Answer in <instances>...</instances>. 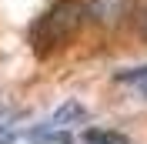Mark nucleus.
Listing matches in <instances>:
<instances>
[{"instance_id":"obj_1","label":"nucleus","mask_w":147,"mask_h":144,"mask_svg":"<svg viewBox=\"0 0 147 144\" xmlns=\"http://www.w3.org/2000/svg\"><path fill=\"white\" fill-rule=\"evenodd\" d=\"M84 24V3H74V0H60L47 10L44 17L34 24L30 30V44H34L37 54H47L54 47H64Z\"/></svg>"},{"instance_id":"obj_2","label":"nucleus","mask_w":147,"mask_h":144,"mask_svg":"<svg viewBox=\"0 0 147 144\" xmlns=\"http://www.w3.org/2000/svg\"><path fill=\"white\" fill-rule=\"evenodd\" d=\"M130 14H134V0H84V20L104 30L120 27Z\"/></svg>"},{"instance_id":"obj_3","label":"nucleus","mask_w":147,"mask_h":144,"mask_svg":"<svg viewBox=\"0 0 147 144\" xmlns=\"http://www.w3.org/2000/svg\"><path fill=\"white\" fill-rule=\"evenodd\" d=\"M114 81H117V84H127V87L137 90L140 97H147V67H130V71H120Z\"/></svg>"},{"instance_id":"obj_4","label":"nucleus","mask_w":147,"mask_h":144,"mask_svg":"<svg viewBox=\"0 0 147 144\" xmlns=\"http://www.w3.org/2000/svg\"><path fill=\"white\" fill-rule=\"evenodd\" d=\"M84 144H130V137L117 131H104V127H90L84 134Z\"/></svg>"},{"instance_id":"obj_5","label":"nucleus","mask_w":147,"mask_h":144,"mask_svg":"<svg viewBox=\"0 0 147 144\" xmlns=\"http://www.w3.org/2000/svg\"><path fill=\"white\" fill-rule=\"evenodd\" d=\"M140 34L147 37V10H144V17H140Z\"/></svg>"}]
</instances>
